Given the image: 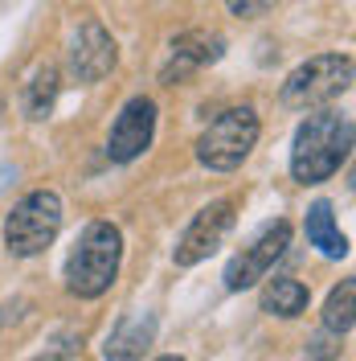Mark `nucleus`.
I'll return each instance as SVG.
<instances>
[{
  "mask_svg": "<svg viewBox=\"0 0 356 361\" xmlns=\"http://www.w3.org/2000/svg\"><path fill=\"white\" fill-rule=\"evenodd\" d=\"M307 288L291 275H274L267 288H262V312L279 316V320H295V316L307 312Z\"/></svg>",
  "mask_w": 356,
  "mask_h": 361,
  "instance_id": "nucleus-14",
  "label": "nucleus"
},
{
  "mask_svg": "<svg viewBox=\"0 0 356 361\" xmlns=\"http://www.w3.org/2000/svg\"><path fill=\"white\" fill-rule=\"evenodd\" d=\"M234 222H238V202H234V197L209 202L197 218L189 222V230L180 234L177 250H172V263H177V267H197V263H205V259L225 243V234L234 230Z\"/></svg>",
  "mask_w": 356,
  "mask_h": 361,
  "instance_id": "nucleus-6",
  "label": "nucleus"
},
{
  "mask_svg": "<svg viewBox=\"0 0 356 361\" xmlns=\"http://www.w3.org/2000/svg\"><path fill=\"white\" fill-rule=\"evenodd\" d=\"M348 90H352V58L348 54H315L287 74L279 99L291 111H315Z\"/></svg>",
  "mask_w": 356,
  "mask_h": 361,
  "instance_id": "nucleus-3",
  "label": "nucleus"
},
{
  "mask_svg": "<svg viewBox=\"0 0 356 361\" xmlns=\"http://www.w3.org/2000/svg\"><path fill=\"white\" fill-rule=\"evenodd\" d=\"M279 0H225V8L234 13V17H242V21H254V17H262L270 13Z\"/></svg>",
  "mask_w": 356,
  "mask_h": 361,
  "instance_id": "nucleus-17",
  "label": "nucleus"
},
{
  "mask_svg": "<svg viewBox=\"0 0 356 361\" xmlns=\"http://www.w3.org/2000/svg\"><path fill=\"white\" fill-rule=\"evenodd\" d=\"M58 90H62V74L53 62H45L29 74V82L21 90V111L25 119H45V115L53 111V103H58Z\"/></svg>",
  "mask_w": 356,
  "mask_h": 361,
  "instance_id": "nucleus-13",
  "label": "nucleus"
},
{
  "mask_svg": "<svg viewBox=\"0 0 356 361\" xmlns=\"http://www.w3.org/2000/svg\"><path fill=\"white\" fill-rule=\"evenodd\" d=\"M123 263V230L115 222H90L66 259V292L78 300H98L111 292Z\"/></svg>",
  "mask_w": 356,
  "mask_h": 361,
  "instance_id": "nucleus-2",
  "label": "nucleus"
},
{
  "mask_svg": "<svg viewBox=\"0 0 356 361\" xmlns=\"http://www.w3.org/2000/svg\"><path fill=\"white\" fill-rule=\"evenodd\" d=\"M222 49H225V42L217 37V33L184 29L180 37H172V54H168V62H164V70H160V82L177 87L184 74H193V70L217 62V58H222Z\"/></svg>",
  "mask_w": 356,
  "mask_h": 361,
  "instance_id": "nucleus-10",
  "label": "nucleus"
},
{
  "mask_svg": "<svg viewBox=\"0 0 356 361\" xmlns=\"http://www.w3.org/2000/svg\"><path fill=\"white\" fill-rule=\"evenodd\" d=\"M352 152V115L315 111L299 123L291 148V177L299 185H319L340 173V164Z\"/></svg>",
  "mask_w": 356,
  "mask_h": 361,
  "instance_id": "nucleus-1",
  "label": "nucleus"
},
{
  "mask_svg": "<svg viewBox=\"0 0 356 361\" xmlns=\"http://www.w3.org/2000/svg\"><path fill=\"white\" fill-rule=\"evenodd\" d=\"M156 361H184V357H177V353H164V357H156Z\"/></svg>",
  "mask_w": 356,
  "mask_h": 361,
  "instance_id": "nucleus-18",
  "label": "nucleus"
},
{
  "mask_svg": "<svg viewBox=\"0 0 356 361\" xmlns=\"http://www.w3.org/2000/svg\"><path fill=\"white\" fill-rule=\"evenodd\" d=\"M62 230V197L53 189H33L4 218V247L17 259L42 255Z\"/></svg>",
  "mask_w": 356,
  "mask_h": 361,
  "instance_id": "nucleus-4",
  "label": "nucleus"
},
{
  "mask_svg": "<svg viewBox=\"0 0 356 361\" xmlns=\"http://www.w3.org/2000/svg\"><path fill=\"white\" fill-rule=\"evenodd\" d=\"M303 230H307V243H312L324 259H344V255H348V238H344L340 226H336L332 202H312L307 205Z\"/></svg>",
  "mask_w": 356,
  "mask_h": 361,
  "instance_id": "nucleus-12",
  "label": "nucleus"
},
{
  "mask_svg": "<svg viewBox=\"0 0 356 361\" xmlns=\"http://www.w3.org/2000/svg\"><path fill=\"white\" fill-rule=\"evenodd\" d=\"M258 111L254 107H229L217 119H209V128L197 135V160L213 173H234L258 144Z\"/></svg>",
  "mask_w": 356,
  "mask_h": 361,
  "instance_id": "nucleus-5",
  "label": "nucleus"
},
{
  "mask_svg": "<svg viewBox=\"0 0 356 361\" xmlns=\"http://www.w3.org/2000/svg\"><path fill=\"white\" fill-rule=\"evenodd\" d=\"M291 247V222H279L267 226L250 247H242V255H234L229 259V267H225V288L229 292H250L254 283H262L270 275V267L283 259V250Z\"/></svg>",
  "mask_w": 356,
  "mask_h": 361,
  "instance_id": "nucleus-7",
  "label": "nucleus"
},
{
  "mask_svg": "<svg viewBox=\"0 0 356 361\" xmlns=\"http://www.w3.org/2000/svg\"><path fill=\"white\" fill-rule=\"evenodd\" d=\"M119 62V49H115V37L103 29V21L94 17H82L78 29L70 33V45H66V66L78 82H98L107 78Z\"/></svg>",
  "mask_w": 356,
  "mask_h": 361,
  "instance_id": "nucleus-8",
  "label": "nucleus"
},
{
  "mask_svg": "<svg viewBox=\"0 0 356 361\" xmlns=\"http://www.w3.org/2000/svg\"><path fill=\"white\" fill-rule=\"evenodd\" d=\"M78 349H82V337H78V333H62V337L53 341L45 353H37L33 361H70Z\"/></svg>",
  "mask_w": 356,
  "mask_h": 361,
  "instance_id": "nucleus-16",
  "label": "nucleus"
},
{
  "mask_svg": "<svg viewBox=\"0 0 356 361\" xmlns=\"http://www.w3.org/2000/svg\"><path fill=\"white\" fill-rule=\"evenodd\" d=\"M352 308H356V283L352 279H344L340 288H332L328 295V304H324V333H332V337H348L352 333Z\"/></svg>",
  "mask_w": 356,
  "mask_h": 361,
  "instance_id": "nucleus-15",
  "label": "nucleus"
},
{
  "mask_svg": "<svg viewBox=\"0 0 356 361\" xmlns=\"http://www.w3.org/2000/svg\"><path fill=\"white\" fill-rule=\"evenodd\" d=\"M156 341V316L152 312H135L123 316L111 329V337L103 345V357L107 361H139L148 353V345Z\"/></svg>",
  "mask_w": 356,
  "mask_h": 361,
  "instance_id": "nucleus-11",
  "label": "nucleus"
},
{
  "mask_svg": "<svg viewBox=\"0 0 356 361\" xmlns=\"http://www.w3.org/2000/svg\"><path fill=\"white\" fill-rule=\"evenodd\" d=\"M152 135H156V103L148 94H135L115 115L111 135H107V157L115 164H132L152 148Z\"/></svg>",
  "mask_w": 356,
  "mask_h": 361,
  "instance_id": "nucleus-9",
  "label": "nucleus"
}]
</instances>
